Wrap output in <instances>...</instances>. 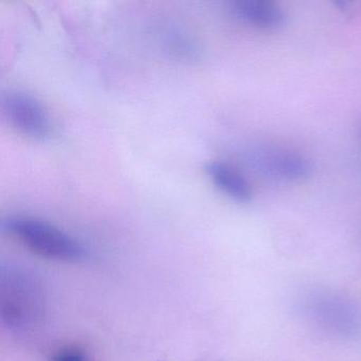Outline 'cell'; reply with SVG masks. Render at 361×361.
<instances>
[{
  "label": "cell",
  "instance_id": "1",
  "mask_svg": "<svg viewBox=\"0 0 361 361\" xmlns=\"http://www.w3.org/2000/svg\"><path fill=\"white\" fill-rule=\"evenodd\" d=\"M10 236L39 257L59 262H79L86 257L83 245L56 226L25 215H14L3 221Z\"/></svg>",
  "mask_w": 361,
  "mask_h": 361
},
{
  "label": "cell",
  "instance_id": "2",
  "mask_svg": "<svg viewBox=\"0 0 361 361\" xmlns=\"http://www.w3.org/2000/svg\"><path fill=\"white\" fill-rule=\"evenodd\" d=\"M1 109L10 126L24 136L35 140H44L50 136L49 116L32 94L10 90L1 99Z\"/></svg>",
  "mask_w": 361,
  "mask_h": 361
},
{
  "label": "cell",
  "instance_id": "3",
  "mask_svg": "<svg viewBox=\"0 0 361 361\" xmlns=\"http://www.w3.org/2000/svg\"><path fill=\"white\" fill-rule=\"evenodd\" d=\"M230 10L240 22L264 30L279 28L286 20L282 8L264 0H238L231 4Z\"/></svg>",
  "mask_w": 361,
  "mask_h": 361
},
{
  "label": "cell",
  "instance_id": "4",
  "mask_svg": "<svg viewBox=\"0 0 361 361\" xmlns=\"http://www.w3.org/2000/svg\"><path fill=\"white\" fill-rule=\"evenodd\" d=\"M206 173L213 185L224 194L238 202H248L252 197V189L244 175L230 164L211 161Z\"/></svg>",
  "mask_w": 361,
  "mask_h": 361
},
{
  "label": "cell",
  "instance_id": "5",
  "mask_svg": "<svg viewBox=\"0 0 361 361\" xmlns=\"http://www.w3.org/2000/svg\"><path fill=\"white\" fill-rule=\"evenodd\" d=\"M262 171L284 179H298L307 175L308 164L301 156L286 152H272L259 158Z\"/></svg>",
  "mask_w": 361,
  "mask_h": 361
},
{
  "label": "cell",
  "instance_id": "6",
  "mask_svg": "<svg viewBox=\"0 0 361 361\" xmlns=\"http://www.w3.org/2000/svg\"><path fill=\"white\" fill-rule=\"evenodd\" d=\"M164 45L166 49L181 60H194L197 59L198 48L195 42L187 33L173 29L164 33Z\"/></svg>",
  "mask_w": 361,
  "mask_h": 361
},
{
  "label": "cell",
  "instance_id": "7",
  "mask_svg": "<svg viewBox=\"0 0 361 361\" xmlns=\"http://www.w3.org/2000/svg\"><path fill=\"white\" fill-rule=\"evenodd\" d=\"M50 361H88L87 356L77 348H67L56 353Z\"/></svg>",
  "mask_w": 361,
  "mask_h": 361
}]
</instances>
